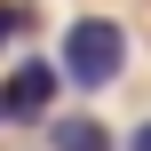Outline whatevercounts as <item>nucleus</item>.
<instances>
[{"instance_id": "obj_4", "label": "nucleus", "mask_w": 151, "mask_h": 151, "mask_svg": "<svg viewBox=\"0 0 151 151\" xmlns=\"http://www.w3.org/2000/svg\"><path fill=\"white\" fill-rule=\"evenodd\" d=\"M16 32H24V8H8V0H0V48H8Z\"/></svg>"}, {"instance_id": "obj_6", "label": "nucleus", "mask_w": 151, "mask_h": 151, "mask_svg": "<svg viewBox=\"0 0 151 151\" xmlns=\"http://www.w3.org/2000/svg\"><path fill=\"white\" fill-rule=\"evenodd\" d=\"M0 119H8V104H0Z\"/></svg>"}, {"instance_id": "obj_1", "label": "nucleus", "mask_w": 151, "mask_h": 151, "mask_svg": "<svg viewBox=\"0 0 151 151\" xmlns=\"http://www.w3.org/2000/svg\"><path fill=\"white\" fill-rule=\"evenodd\" d=\"M127 72V32L111 24V16H72V32H64V80L72 88H111Z\"/></svg>"}, {"instance_id": "obj_5", "label": "nucleus", "mask_w": 151, "mask_h": 151, "mask_svg": "<svg viewBox=\"0 0 151 151\" xmlns=\"http://www.w3.org/2000/svg\"><path fill=\"white\" fill-rule=\"evenodd\" d=\"M127 151H151V119H143V127H135V135H127Z\"/></svg>"}, {"instance_id": "obj_2", "label": "nucleus", "mask_w": 151, "mask_h": 151, "mask_svg": "<svg viewBox=\"0 0 151 151\" xmlns=\"http://www.w3.org/2000/svg\"><path fill=\"white\" fill-rule=\"evenodd\" d=\"M56 88H72V80H64V64H16V72H8V88H0V104H8V119H48Z\"/></svg>"}, {"instance_id": "obj_3", "label": "nucleus", "mask_w": 151, "mask_h": 151, "mask_svg": "<svg viewBox=\"0 0 151 151\" xmlns=\"http://www.w3.org/2000/svg\"><path fill=\"white\" fill-rule=\"evenodd\" d=\"M48 143L56 151H111V127H96V119H56Z\"/></svg>"}]
</instances>
